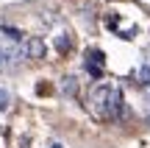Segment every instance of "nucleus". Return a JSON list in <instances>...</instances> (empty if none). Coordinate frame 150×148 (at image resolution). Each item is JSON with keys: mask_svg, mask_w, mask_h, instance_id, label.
I'll list each match as a JSON object with an SVG mask.
<instances>
[{"mask_svg": "<svg viewBox=\"0 0 150 148\" xmlns=\"http://www.w3.org/2000/svg\"><path fill=\"white\" fill-rule=\"evenodd\" d=\"M50 148H64V145H59V143H50Z\"/></svg>", "mask_w": 150, "mask_h": 148, "instance_id": "0eeeda50", "label": "nucleus"}, {"mask_svg": "<svg viewBox=\"0 0 150 148\" xmlns=\"http://www.w3.org/2000/svg\"><path fill=\"white\" fill-rule=\"evenodd\" d=\"M147 120H150V117H147Z\"/></svg>", "mask_w": 150, "mask_h": 148, "instance_id": "1a4fd4ad", "label": "nucleus"}, {"mask_svg": "<svg viewBox=\"0 0 150 148\" xmlns=\"http://www.w3.org/2000/svg\"><path fill=\"white\" fill-rule=\"evenodd\" d=\"M56 48L64 53V50H70V36L67 34H61V36H56Z\"/></svg>", "mask_w": 150, "mask_h": 148, "instance_id": "423d86ee", "label": "nucleus"}, {"mask_svg": "<svg viewBox=\"0 0 150 148\" xmlns=\"http://www.w3.org/2000/svg\"><path fill=\"white\" fill-rule=\"evenodd\" d=\"M20 50H22L25 59H42L45 50H47V45H45V39H39V36H28V39H22Z\"/></svg>", "mask_w": 150, "mask_h": 148, "instance_id": "f03ea898", "label": "nucleus"}, {"mask_svg": "<svg viewBox=\"0 0 150 148\" xmlns=\"http://www.w3.org/2000/svg\"><path fill=\"white\" fill-rule=\"evenodd\" d=\"M0 31H3V34H6V36H8V39H14V42H20V39H22V34L17 31V28H11V25H3V28H0Z\"/></svg>", "mask_w": 150, "mask_h": 148, "instance_id": "39448f33", "label": "nucleus"}, {"mask_svg": "<svg viewBox=\"0 0 150 148\" xmlns=\"http://www.w3.org/2000/svg\"><path fill=\"white\" fill-rule=\"evenodd\" d=\"M89 106H92V112H95L97 117L111 120V117H117L120 109H122V92H120V87L114 81H100V84H95L92 92H89Z\"/></svg>", "mask_w": 150, "mask_h": 148, "instance_id": "f257e3e1", "label": "nucleus"}, {"mask_svg": "<svg viewBox=\"0 0 150 148\" xmlns=\"http://www.w3.org/2000/svg\"><path fill=\"white\" fill-rule=\"evenodd\" d=\"M8 106H11V92H8V89H3V87H0V112H6Z\"/></svg>", "mask_w": 150, "mask_h": 148, "instance_id": "20e7f679", "label": "nucleus"}, {"mask_svg": "<svg viewBox=\"0 0 150 148\" xmlns=\"http://www.w3.org/2000/svg\"><path fill=\"white\" fill-rule=\"evenodd\" d=\"M147 104H150V92H147Z\"/></svg>", "mask_w": 150, "mask_h": 148, "instance_id": "6e6552de", "label": "nucleus"}, {"mask_svg": "<svg viewBox=\"0 0 150 148\" xmlns=\"http://www.w3.org/2000/svg\"><path fill=\"white\" fill-rule=\"evenodd\" d=\"M136 81L145 84V87H150V64H142L139 70H136Z\"/></svg>", "mask_w": 150, "mask_h": 148, "instance_id": "7ed1b4c3", "label": "nucleus"}]
</instances>
